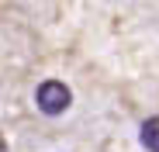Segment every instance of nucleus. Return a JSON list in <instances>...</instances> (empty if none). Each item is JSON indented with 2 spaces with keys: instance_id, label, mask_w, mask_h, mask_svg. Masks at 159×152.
I'll list each match as a JSON object with an SVG mask.
<instances>
[{
  "instance_id": "nucleus-1",
  "label": "nucleus",
  "mask_w": 159,
  "mask_h": 152,
  "mask_svg": "<svg viewBox=\"0 0 159 152\" xmlns=\"http://www.w3.org/2000/svg\"><path fill=\"white\" fill-rule=\"evenodd\" d=\"M35 104H38V111L42 114H62L69 104H73V93H69V87L66 83H59V80H45L38 90H35Z\"/></svg>"
},
{
  "instance_id": "nucleus-2",
  "label": "nucleus",
  "mask_w": 159,
  "mask_h": 152,
  "mask_svg": "<svg viewBox=\"0 0 159 152\" xmlns=\"http://www.w3.org/2000/svg\"><path fill=\"white\" fill-rule=\"evenodd\" d=\"M139 138L149 152H159V118H145L142 128H139Z\"/></svg>"
},
{
  "instance_id": "nucleus-3",
  "label": "nucleus",
  "mask_w": 159,
  "mask_h": 152,
  "mask_svg": "<svg viewBox=\"0 0 159 152\" xmlns=\"http://www.w3.org/2000/svg\"><path fill=\"white\" fill-rule=\"evenodd\" d=\"M0 149H7V145H4V138H0Z\"/></svg>"
}]
</instances>
